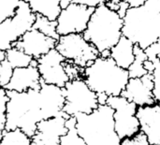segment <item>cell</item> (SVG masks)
Segmentation results:
<instances>
[{
	"instance_id": "cell-1",
	"label": "cell",
	"mask_w": 160,
	"mask_h": 145,
	"mask_svg": "<svg viewBox=\"0 0 160 145\" xmlns=\"http://www.w3.org/2000/svg\"><path fill=\"white\" fill-rule=\"evenodd\" d=\"M7 94L9 100L6 130L20 128L32 138L37 132L38 123L66 114L63 112L66 103L64 88L48 84L42 80L39 88L25 92L7 90Z\"/></svg>"
},
{
	"instance_id": "cell-2",
	"label": "cell",
	"mask_w": 160,
	"mask_h": 145,
	"mask_svg": "<svg viewBox=\"0 0 160 145\" xmlns=\"http://www.w3.org/2000/svg\"><path fill=\"white\" fill-rule=\"evenodd\" d=\"M123 36L143 50L160 38V0L130 8L124 17Z\"/></svg>"
},
{
	"instance_id": "cell-3",
	"label": "cell",
	"mask_w": 160,
	"mask_h": 145,
	"mask_svg": "<svg viewBox=\"0 0 160 145\" xmlns=\"http://www.w3.org/2000/svg\"><path fill=\"white\" fill-rule=\"evenodd\" d=\"M114 110L108 104L99 105L89 114L80 113L76 118V130L86 145H121L115 130Z\"/></svg>"
},
{
	"instance_id": "cell-4",
	"label": "cell",
	"mask_w": 160,
	"mask_h": 145,
	"mask_svg": "<svg viewBox=\"0 0 160 145\" xmlns=\"http://www.w3.org/2000/svg\"><path fill=\"white\" fill-rule=\"evenodd\" d=\"M82 78L97 94L121 96L130 79L128 69L119 67L112 57H98L83 68Z\"/></svg>"
},
{
	"instance_id": "cell-5",
	"label": "cell",
	"mask_w": 160,
	"mask_h": 145,
	"mask_svg": "<svg viewBox=\"0 0 160 145\" xmlns=\"http://www.w3.org/2000/svg\"><path fill=\"white\" fill-rule=\"evenodd\" d=\"M123 27L124 18L103 3L95 8L83 36L101 52L117 44L123 37Z\"/></svg>"
},
{
	"instance_id": "cell-6",
	"label": "cell",
	"mask_w": 160,
	"mask_h": 145,
	"mask_svg": "<svg viewBox=\"0 0 160 145\" xmlns=\"http://www.w3.org/2000/svg\"><path fill=\"white\" fill-rule=\"evenodd\" d=\"M64 91L66 103L63 112L69 117L80 113L89 114L99 106L98 94L89 87L83 78L70 80Z\"/></svg>"
},
{
	"instance_id": "cell-7",
	"label": "cell",
	"mask_w": 160,
	"mask_h": 145,
	"mask_svg": "<svg viewBox=\"0 0 160 145\" xmlns=\"http://www.w3.org/2000/svg\"><path fill=\"white\" fill-rule=\"evenodd\" d=\"M37 14L33 12L30 6L22 0L16 14L0 22V50L7 51L13 47L27 31L33 28Z\"/></svg>"
},
{
	"instance_id": "cell-8",
	"label": "cell",
	"mask_w": 160,
	"mask_h": 145,
	"mask_svg": "<svg viewBox=\"0 0 160 145\" xmlns=\"http://www.w3.org/2000/svg\"><path fill=\"white\" fill-rule=\"evenodd\" d=\"M55 49L67 61H70L82 68H86L100 56L99 51L84 38L83 34L60 36Z\"/></svg>"
},
{
	"instance_id": "cell-9",
	"label": "cell",
	"mask_w": 160,
	"mask_h": 145,
	"mask_svg": "<svg viewBox=\"0 0 160 145\" xmlns=\"http://www.w3.org/2000/svg\"><path fill=\"white\" fill-rule=\"evenodd\" d=\"M107 104L114 110L115 130L121 140L131 138L141 131V123L137 116L138 106L123 96L109 97Z\"/></svg>"
},
{
	"instance_id": "cell-10",
	"label": "cell",
	"mask_w": 160,
	"mask_h": 145,
	"mask_svg": "<svg viewBox=\"0 0 160 145\" xmlns=\"http://www.w3.org/2000/svg\"><path fill=\"white\" fill-rule=\"evenodd\" d=\"M95 8L72 2L62 8L56 22L57 33L60 36L68 34H83Z\"/></svg>"
},
{
	"instance_id": "cell-11",
	"label": "cell",
	"mask_w": 160,
	"mask_h": 145,
	"mask_svg": "<svg viewBox=\"0 0 160 145\" xmlns=\"http://www.w3.org/2000/svg\"><path fill=\"white\" fill-rule=\"evenodd\" d=\"M37 61L41 80L44 82L64 88L70 81L65 69L66 59L55 48L37 59Z\"/></svg>"
},
{
	"instance_id": "cell-12",
	"label": "cell",
	"mask_w": 160,
	"mask_h": 145,
	"mask_svg": "<svg viewBox=\"0 0 160 145\" xmlns=\"http://www.w3.org/2000/svg\"><path fill=\"white\" fill-rule=\"evenodd\" d=\"M68 117L63 114L38 123L37 132L32 137L31 145H61L62 137L68 133L66 125Z\"/></svg>"
},
{
	"instance_id": "cell-13",
	"label": "cell",
	"mask_w": 160,
	"mask_h": 145,
	"mask_svg": "<svg viewBox=\"0 0 160 145\" xmlns=\"http://www.w3.org/2000/svg\"><path fill=\"white\" fill-rule=\"evenodd\" d=\"M154 78L147 73L142 78H130L122 95L138 107L150 106L157 103L154 94Z\"/></svg>"
},
{
	"instance_id": "cell-14",
	"label": "cell",
	"mask_w": 160,
	"mask_h": 145,
	"mask_svg": "<svg viewBox=\"0 0 160 145\" xmlns=\"http://www.w3.org/2000/svg\"><path fill=\"white\" fill-rule=\"evenodd\" d=\"M56 43V39L46 36L39 30L33 27L18 41H16L13 46L22 50L34 59H38L49 52L52 49H54Z\"/></svg>"
},
{
	"instance_id": "cell-15",
	"label": "cell",
	"mask_w": 160,
	"mask_h": 145,
	"mask_svg": "<svg viewBox=\"0 0 160 145\" xmlns=\"http://www.w3.org/2000/svg\"><path fill=\"white\" fill-rule=\"evenodd\" d=\"M40 83L41 77L38 68V61L34 59L28 67L14 68L10 82L4 88L8 91L25 92L30 89L39 88Z\"/></svg>"
},
{
	"instance_id": "cell-16",
	"label": "cell",
	"mask_w": 160,
	"mask_h": 145,
	"mask_svg": "<svg viewBox=\"0 0 160 145\" xmlns=\"http://www.w3.org/2000/svg\"><path fill=\"white\" fill-rule=\"evenodd\" d=\"M137 116L141 130L147 136L151 145H160V103L139 107Z\"/></svg>"
},
{
	"instance_id": "cell-17",
	"label": "cell",
	"mask_w": 160,
	"mask_h": 145,
	"mask_svg": "<svg viewBox=\"0 0 160 145\" xmlns=\"http://www.w3.org/2000/svg\"><path fill=\"white\" fill-rule=\"evenodd\" d=\"M135 44L127 37L123 36L115 46L111 49V57L122 68L128 69L135 60Z\"/></svg>"
},
{
	"instance_id": "cell-18",
	"label": "cell",
	"mask_w": 160,
	"mask_h": 145,
	"mask_svg": "<svg viewBox=\"0 0 160 145\" xmlns=\"http://www.w3.org/2000/svg\"><path fill=\"white\" fill-rule=\"evenodd\" d=\"M28 3L34 13L56 21L61 10V0H24Z\"/></svg>"
},
{
	"instance_id": "cell-19",
	"label": "cell",
	"mask_w": 160,
	"mask_h": 145,
	"mask_svg": "<svg viewBox=\"0 0 160 145\" xmlns=\"http://www.w3.org/2000/svg\"><path fill=\"white\" fill-rule=\"evenodd\" d=\"M134 52H135V60L128 69L129 73V77L142 78L147 73H149L144 68V62L148 59V56L145 52V50H143L137 44H135Z\"/></svg>"
},
{
	"instance_id": "cell-20",
	"label": "cell",
	"mask_w": 160,
	"mask_h": 145,
	"mask_svg": "<svg viewBox=\"0 0 160 145\" xmlns=\"http://www.w3.org/2000/svg\"><path fill=\"white\" fill-rule=\"evenodd\" d=\"M32 138L22 129L6 130L1 134V145H31Z\"/></svg>"
},
{
	"instance_id": "cell-21",
	"label": "cell",
	"mask_w": 160,
	"mask_h": 145,
	"mask_svg": "<svg viewBox=\"0 0 160 145\" xmlns=\"http://www.w3.org/2000/svg\"><path fill=\"white\" fill-rule=\"evenodd\" d=\"M7 60L14 68H18L30 66L34 58L22 50L13 46L12 48L7 50Z\"/></svg>"
},
{
	"instance_id": "cell-22",
	"label": "cell",
	"mask_w": 160,
	"mask_h": 145,
	"mask_svg": "<svg viewBox=\"0 0 160 145\" xmlns=\"http://www.w3.org/2000/svg\"><path fill=\"white\" fill-rule=\"evenodd\" d=\"M33 27L39 30L40 32H42L46 36L51 37L56 40H58L60 38V35L57 33V30H56L57 22L56 21H51L47 17H44L42 15L37 14L36 22H35Z\"/></svg>"
},
{
	"instance_id": "cell-23",
	"label": "cell",
	"mask_w": 160,
	"mask_h": 145,
	"mask_svg": "<svg viewBox=\"0 0 160 145\" xmlns=\"http://www.w3.org/2000/svg\"><path fill=\"white\" fill-rule=\"evenodd\" d=\"M66 125L68 128V133L62 137L61 145H86L83 140L77 133L75 116L68 117L67 119Z\"/></svg>"
},
{
	"instance_id": "cell-24",
	"label": "cell",
	"mask_w": 160,
	"mask_h": 145,
	"mask_svg": "<svg viewBox=\"0 0 160 145\" xmlns=\"http://www.w3.org/2000/svg\"><path fill=\"white\" fill-rule=\"evenodd\" d=\"M21 2L22 0H0V22L13 17Z\"/></svg>"
},
{
	"instance_id": "cell-25",
	"label": "cell",
	"mask_w": 160,
	"mask_h": 145,
	"mask_svg": "<svg viewBox=\"0 0 160 145\" xmlns=\"http://www.w3.org/2000/svg\"><path fill=\"white\" fill-rule=\"evenodd\" d=\"M8 100H9V98L7 94V90L4 87H1V91H0V134H3L6 131Z\"/></svg>"
},
{
	"instance_id": "cell-26",
	"label": "cell",
	"mask_w": 160,
	"mask_h": 145,
	"mask_svg": "<svg viewBox=\"0 0 160 145\" xmlns=\"http://www.w3.org/2000/svg\"><path fill=\"white\" fill-rule=\"evenodd\" d=\"M14 68L10 65V63L6 59L0 62V85L1 87H5L10 82L11 77L13 75Z\"/></svg>"
},
{
	"instance_id": "cell-27",
	"label": "cell",
	"mask_w": 160,
	"mask_h": 145,
	"mask_svg": "<svg viewBox=\"0 0 160 145\" xmlns=\"http://www.w3.org/2000/svg\"><path fill=\"white\" fill-rule=\"evenodd\" d=\"M151 61H153L155 64V69L152 73L153 78H154L153 94H154L156 101L160 103V60L158 58H156Z\"/></svg>"
},
{
	"instance_id": "cell-28",
	"label": "cell",
	"mask_w": 160,
	"mask_h": 145,
	"mask_svg": "<svg viewBox=\"0 0 160 145\" xmlns=\"http://www.w3.org/2000/svg\"><path fill=\"white\" fill-rule=\"evenodd\" d=\"M121 145H151L147 136L141 130L131 138H125L121 141Z\"/></svg>"
},
{
	"instance_id": "cell-29",
	"label": "cell",
	"mask_w": 160,
	"mask_h": 145,
	"mask_svg": "<svg viewBox=\"0 0 160 145\" xmlns=\"http://www.w3.org/2000/svg\"><path fill=\"white\" fill-rule=\"evenodd\" d=\"M64 65H65V69H66L70 80L77 79V78H82L83 68H82L79 66L75 65L74 63H72L70 61H67V60Z\"/></svg>"
},
{
	"instance_id": "cell-30",
	"label": "cell",
	"mask_w": 160,
	"mask_h": 145,
	"mask_svg": "<svg viewBox=\"0 0 160 145\" xmlns=\"http://www.w3.org/2000/svg\"><path fill=\"white\" fill-rule=\"evenodd\" d=\"M145 52L149 60H154L156 58H158L160 60V38L147 49H145Z\"/></svg>"
},
{
	"instance_id": "cell-31",
	"label": "cell",
	"mask_w": 160,
	"mask_h": 145,
	"mask_svg": "<svg viewBox=\"0 0 160 145\" xmlns=\"http://www.w3.org/2000/svg\"><path fill=\"white\" fill-rule=\"evenodd\" d=\"M74 3L80 4V5H83L89 8H96L98 6H100L101 4L105 3V0H74Z\"/></svg>"
},
{
	"instance_id": "cell-32",
	"label": "cell",
	"mask_w": 160,
	"mask_h": 145,
	"mask_svg": "<svg viewBox=\"0 0 160 145\" xmlns=\"http://www.w3.org/2000/svg\"><path fill=\"white\" fill-rule=\"evenodd\" d=\"M130 8V6H129V4L127 2V0H122L121 1V3H120V6H119V8H118V10H117V12H118V14L122 17V18H124L125 16H126V14H127V12H128V10Z\"/></svg>"
},
{
	"instance_id": "cell-33",
	"label": "cell",
	"mask_w": 160,
	"mask_h": 145,
	"mask_svg": "<svg viewBox=\"0 0 160 145\" xmlns=\"http://www.w3.org/2000/svg\"><path fill=\"white\" fill-rule=\"evenodd\" d=\"M122 0H107L105 2V4L112 10H115L117 11L118 8H119V6H120V3H121Z\"/></svg>"
},
{
	"instance_id": "cell-34",
	"label": "cell",
	"mask_w": 160,
	"mask_h": 145,
	"mask_svg": "<svg viewBox=\"0 0 160 145\" xmlns=\"http://www.w3.org/2000/svg\"><path fill=\"white\" fill-rule=\"evenodd\" d=\"M148 0H127V2L129 4L130 8H137L144 5Z\"/></svg>"
},
{
	"instance_id": "cell-35",
	"label": "cell",
	"mask_w": 160,
	"mask_h": 145,
	"mask_svg": "<svg viewBox=\"0 0 160 145\" xmlns=\"http://www.w3.org/2000/svg\"><path fill=\"white\" fill-rule=\"evenodd\" d=\"M144 68H145V69H146L149 73H153V71H154V69H155V64H154L153 61L147 59V60L144 62Z\"/></svg>"
},
{
	"instance_id": "cell-36",
	"label": "cell",
	"mask_w": 160,
	"mask_h": 145,
	"mask_svg": "<svg viewBox=\"0 0 160 145\" xmlns=\"http://www.w3.org/2000/svg\"><path fill=\"white\" fill-rule=\"evenodd\" d=\"M108 98H109V96L106 95V94H98V100L99 105L107 104Z\"/></svg>"
},
{
	"instance_id": "cell-37",
	"label": "cell",
	"mask_w": 160,
	"mask_h": 145,
	"mask_svg": "<svg viewBox=\"0 0 160 145\" xmlns=\"http://www.w3.org/2000/svg\"><path fill=\"white\" fill-rule=\"evenodd\" d=\"M73 1H74V0H61V7H62V8L68 7V6L69 4H71Z\"/></svg>"
},
{
	"instance_id": "cell-38",
	"label": "cell",
	"mask_w": 160,
	"mask_h": 145,
	"mask_svg": "<svg viewBox=\"0 0 160 145\" xmlns=\"http://www.w3.org/2000/svg\"><path fill=\"white\" fill-rule=\"evenodd\" d=\"M7 59V51L0 50V62Z\"/></svg>"
},
{
	"instance_id": "cell-39",
	"label": "cell",
	"mask_w": 160,
	"mask_h": 145,
	"mask_svg": "<svg viewBox=\"0 0 160 145\" xmlns=\"http://www.w3.org/2000/svg\"><path fill=\"white\" fill-rule=\"evenodd\" d=\"M100 56L102 57H111V50H105L100 52Z\"/></svg>"
},
{
	"instance_id": "cell-40",
	"label": "cell",
	"mask_w": 160,
	"mask_h": 145,
	"mask_svg": "<svg viewBox=\"0 0 160 145\" xmlns=\"http://www.w3.org/2000/svg\"><path fill=\"white\" fill-rule=\"evenodd\" d=\"M106 1H107V0H105V2H106Z\"/></svg>"
}]
</instances>
